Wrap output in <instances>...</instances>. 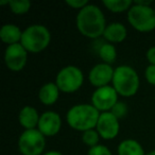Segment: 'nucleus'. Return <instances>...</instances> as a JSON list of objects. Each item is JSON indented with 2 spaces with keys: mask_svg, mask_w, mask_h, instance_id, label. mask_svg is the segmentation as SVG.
Segmentation results:
<instances>
[{
  "mask_svg": "<svg viewBox=\"0 0 155 155\" xmlns=\"http://www.w3.org/2000/svg\"><path fill=\"white\" fill-rule=\"evenodd\" d=\"M68 7H70L71 9H74V10H78V12L82 10L83 8H85L87 5H88V1L87 0H66L65 1Z\"/></svg>",
  "mask_w": 155,
  "mask_h": 155,
  "instance_id": "393cba45",
  "label": "nucleus"
},
{
  "mask_svg": "<svg viewBox=\"0 0 155 155\" xmlns=\"http://www.w3.org/2000/svg\"><path fill=\"white\" fill-rule=\"evenodd\" d=\"M102 37L105 39L106 43H110V44L122 43L127 37V29L121 22L118 21L110 22V24H107Z\"/></svg>",
  "mask_w": 155,
  "mask_h": 155,
  "instance_id": "ddd939ff",
  "label": "nucleus"
},
{
  "mask_svg": "<svg viewBox=\"0 0 155 155\" xmlns=\"http://www.w3.org/2000/svg\"><path fill=\"white\" fill-rule=\"evenodd\" d=\"M127 21L138 32H152L155 30V12L153 5H140L134 2L127 12Z\"/></svg>",
  "mask_w": 155,
  "mask_h": 155,
  "instance_id": "39448f33",
  "label": "nucleus"
},
{
  "mask_svg": "<svg viewBox=\"0 0 155 155\" xmlns=\"http://www.w3.org/2000/svg\"><path fill=\"white\" fill-rule=\"evenodd\" d=\"M114 72L115 68H113L112 65L99 63L91 67L87 78L91 85H93L96 88H100V87L108 86L112 84Z\"/></svg>",
  "mask_w": 155,
  "mask_h": 155,
  "instance_id": "9b49d317",
  "label": "nucleus"
},
{
  "mask_svg": "<svg viewBox=\"0 0 155 155\" xmlns=\"http://www.w3.org/2000/svg\"><path fill=\"white\" fill-rule=\"evenodd\" d=\"M17 147L22 155H43L46 137L37 129L24 130L18 138Z\"/></svg>",
  "mask_w": 155,
  "mask_h": 155,
  "instance_id": "0eeeda50",
  "label": "nucleus"
},
{
  "mask_svg": "<svg viewBox=\"0 0 155 155\" xmlns=\"http://www.w3.org/2000/svg\"><path fill=\"white\" fill-rule=\"evenodd\" d=\"M153 9H154V12H155V3L153 5Z\"/></svg>",
  "mask_w": 155,
  "mask_h": 155,
  "instance_id": "c756f323",
  "label": "nucleus"
},
{
  "mask_svg": "<svg viewBox=\"0 0 155 155\" xmlns=\"http://www.w3.org/2000/svg\"><path fill=\"white\" fill-rule=\"evenodd\" d=\"M146 155H155V150H152V151H150V152H148Z\"/></svg>",
  "mask_w": 155,
  "mask_h": 155,
  "instance_id": "c85d7f7f",
  "label": "nucleus"
},
{
  "mask_svg": "<svg viewBox=\"0 0 155 155\" xmlns=\"http://www.w3.org/2000/svg\"><path fill=\"white\" fill-rule=\"evenodd\" d=\"M28 54L29 52L20 43L7 46L3 55V61L7 68L13 72H19L24 70L28 62Z\"/></svg>",
  "mask_w": 155,
  "mask_h": 155,
  "instance_id": "1a4fd4ad",
  "label": "nucleus"
},
{
  "mask_svg": "<svg viewBox=\"0 0 155 155\" xmlns=\"http://www.w3.org/2000/svg\"><path fill=\"white\" fill-rule=\"evenodd\" d=\"M98 55L102 60V63L112 65L117 60V49L114 44L104 43L98 49Z\"/></svg>",
  "mask_w": 155,
  "mask_h": 155,
  "instance_id": "a211bd4d",
  "label": "nucleus"
},
{
  "mask_svg": "<svg viewBox=\"0 0 155 155\" xmlns=\"http://www.w3.org/2000/svg\"><path fill=\"white\" fill-rule=\"evenodd\" d=\"M61 91L58 89L55 82L45 83L38 91V100L46 106H51L58 102Z\"/></svg>",
  "mask_w": 155,
  "mask_h": 155,
  "instance_id": "2eb2a0df",
  "label": "nucleus"
},
{
  "mask_svg": "<svg viewBox=\"0 0 155 155\" xmlns=\"http://www.w3.org/2000/svg\"><path fill=\"white\" fill-rule=\"evenodd\" d=\"M127 112H129V106H127V104L123 101H118L114 105V107L112 108V110H110V113H112L119 121L127 116Z\"/></svg>",
  "mask_w": 155,
  "mask_h": 155,
  "instance_id": "4be33fe9",
  "label": "nucleus"
},
{
  "mask_svg": "<svg viewBox=\"0 0 155 155\" xmlns=\"http://www.w3.org/2000/svg\"><path fill=\"white\" fill-rule=\"evenodd\" d=\"M41 115L37 110L31 105H26L19 110L18 114V122L24 127V130L37 129Z\"/></svg>",
  "mask_w": 155,
  "mask_h": 155,
  "instance_id": "4468645a",
  "label": "nucleus"
},
{
  "mask_svg": "<svg viewBox=\"0 0 155 155\" xmlns=\"http://www.w3.org/2000/svg\"><path fill=\"white\" fill-rule=\"evenodd\" d=\"M96 130L102 139L112 140L118 136L120 132V123L110 112L101 113L96 125Z\"/></svg>",
  "mask_w": 155,
  "mask_h": 155,
  "instance_id": "9d476101",
  "label": "nucleus"
},
{
  "mask_svg": "<svg viewBox=\"0 0 155 155\" xmlns=\"http://www.w3.org/2000/svg\"><path fill=\"white\" fill-rule=\"evenodd\" d=\"M112 86L117 91L119 97H134L140 87V78L137 71L132 66L120 65L115 68Z\"/></svg>",
  "mask_w": 155,
  "mask_h": 155,
  "instance_id": "7ed1b4c3",
  "label": "nucleus"
},
{
  "mask_svg": "<svg viewBox=\"0 0 155 155\" xmlns=\"http://www.w3.org/2000/svg\"><path fill=\"white\" fill-rule=\"evenodd\" d=\"M51 43V33L44 25H30L22 31L21 44L29 53H41Z\"/></svg>",
  "mask_w": 155,
  "mask_h": 155,
  "instance_id": "20e7f679",
  "label": "nucleus"
},
{
  "mask_svg": "<svg viewBox=\"0 0 155 155\" xmlns=\"http://www.w3.org/2000/svg\"><path fill=\"white\" fill-rule=\"evenodd\" d=\"M118 155H146L142 144L136 139H124L118 144L117 148Z\"/></svg>",
  "mask_w": 155,
  "mask_h": 155,
  "instance_id": "f3484780",
  "label": "nucleus"
},
{
  "mask_svg": "<svg viewBox=\"0 0 155 155\" xmlns=\"http://www.w3.org/2000/svg\"><path fill=\"white\" fill-rule=\"evenodd\" d=\"M22 31L14 24H5L0 29V39L7 46L19 44L21 41Z\"/></svg>",
  "mask_w": 155,
  "mask_h": 155,
  "instance_id": "dca6fc26",
  "label": "nucleus"
},
{
  "mask_svg": "<svg viewBox=\"0 0 155 155\" xmlns=\"http://www.w3.org/2000/svg\"><path fill=\"white\" fill-rule=\"evenodd\" d=\"M43 155H63V153L58 150H51V151H48V152H45Z\"/></svg>",
  "mask_w": 155,
  "mask_h": 155,
  "instance_id": "cd10ccee",
  "label": "nucleus"
},
{
  "mask_svg": "<svg viewBox=\"0 0 155 155\" xmlns=\"http://www.w3.org/2000/svg\"><path fill=\"white\" fill-rule=\"evenodd\" d=\"M54 82L61 93L73 94L84 84V73L78 66L68 65L60 69Z\"/></svg>",
  "mask_w": 155,
  "mask_h": 155,
  "instance_id": "423d86ee",
  "label": "nucleus"
},
{
  "mask_svg": "<svg viewBox=\"0 0 155 155\" xmlns=\"http://www.w3.org/2000/svg\"><path fill=\"white\" fill-rule=\"evenodd\" d=\"M81 139H82V142L85 146H87L88 148H93V147L99 144L101 137H100L97 130L93 129V130H88V131L82 133Z\"/></svg>",
  "mask_w": 155,
  "mask_h": 155,
  "instance_id": "412c9836",
  "label": "nucleus"
},
{
  "mask_svg": "<svg viewBox=\"0 0 155 155\" xmlns=\"http://www.w3.org/2000/svg\"><path fill=\"white\" fill-rule=\"evenodd\" d=\"M146 56L149 62V65H155V46L149 48L146 53Z\"/></svg>",
  "mask_w": 155,
  "mask_h": 155,
  "instance_id": "a878e982",
  "label": "nucleus"
},
{
  "mask_svg": "<svg viewBox=\"0 0 155 155\" xmlns=\"http://www.w3.org/2000/svg\"><path fill=\"white\" fill-rule=\"evenodd\" d=\"M101 113L91 103H80L71 106L66 114V121L72 130L81 133L96 129Z\"/></svg>",
  "mask_w": 155,
  "mask_h": 155,
  "instance_id": "f03ea898",
  "label": "nucleus"
},
{
  "mask_svg": "<svg viewBox=\"0 0 155 155\" xmlns=\"http://www.w3.org/2000/svg\"><path fill=\"white\" fill-rule=\"evenodd\" d=\"M31 2L29 0H10V11L15 15H24L31 9Z\"/></svg>",
  "mask_w": 155,
  "mask_h": 155,
  "instance_id": "aec40b11",
  "label": "nucleus"
},
{
  "mask_svg": "<svg viewBox=\"0 0 155 155\" xmlns=\"http://www.w3.org/2000/svg\"><path fill=\"white\" fill-rule=\"evenodd\" d=\"M135 3H137V5H153L154 3H153V1H151V0H136V1H134Z\"/></svg>",
  "mask_w": 155,
  "mask_h": 155,
  "instance_id": "bb28decb",
  "label": "nucleus"
},
{
  "mask_svg": "<svg viewBox=\"0 0 155 155\" xmlns=\"http://www.w3.org/2000/svg\"><path fill=\"white\" fill-rule=\"evenodd\" d=\"M154 98H155V97H154Z\"/></svg>",
  "mask_w": 155,
  "mask_h": 155,
  "instance_id": "7c9ffc66",
  "label": "nucleus"
},
{
  "mask_svg": "<svg viewBox=\"0 0 155 155\" xmlns=\"http://www.w3.org/2000/svg\"><path fill=\"white\" fill-rule=\"evenodd\" d=\"M62 129V118L54 110H47L41 115L37 130L45 137H53L58 135Z\"/></svg>",
  "mask_w": 155,
  "mask_h": 155,
  "instance_id": "f8f14e48",
  "label": "nucleus"
},
{
  "mask_svg": "<svg viewBox=\"0 0 155 155\" xmlns=\"http://www.w3.org/2000/svg\"><path fill=\"white\" fill-rule=\"evenodd\" d=\"M78 31L91 39H97L103 36L107 26L104 13L98 5L88 3L85 8L78 12L75 18Z\"/></svg>",
  "mask_w": 155,
  "mask_h": 155,
  "instance_id": "f257e3e1",
  "label": "nucleus"
},
{
  "mask_svg": "<svg viewBox=\"0 0 155 155\" xmlns=\"http://www.w3.org/2000/svg\"><path fill=\"white\" fill-rule=\"evenodd\" d=\"M144 78L147 82L152 86H155V65H148L144 70Z\"/></svg>",
  "mask_w": 155,
  "mask_h": 155,
  "instance_id": "b1692460",
  "label": "nucleus"
},
{
  "mask_svg": "<svg viewBox=\"0 0 155 155\" xmlns=\"http://www.w3.org/2000/svg\"><path fill=\"white\" fill-rule=\"evenodd\" d=\"M119 101V95L112 85L96 88L91 97V103L100 113L110 112Z\"/></svg>",
  "mask_w": 155,
  "mask_h": 155,
  "instance_id": "6e6552de",
  "label": "nucleus"
},
{
  "mask_svg": "<svg viewBox=\"0 0 155 155\" xmlns=\"http://www.w3.org/2000/svg\"><path fill=\"white\" fill-rule=\"evenodd\" d=\"M87 155H113V153L106 146L99 143L93 148H89Z\"/></svg>",
  "mask_w": 155,
  "mask_h": 155,
  "instance_id": "5701e85b",
  "label": "nucleus"
},
{
  "mask_svg": "<svg viewBox=\"0 0 155 155\" xmlns=\"http://www.w3.org/2000/svg\"><path fill=\"white\" fill-rule=\"evenodd\" d=\"M102 3L110 12L118 14L129 12V10L134 5V1L132 0H103Z\"/></svg>",
  "mask_w": 155,
  "mask_h": 155,
  "instance_id": "6ab92c4d",
  "label": "nucleus"
}]
</instances>
